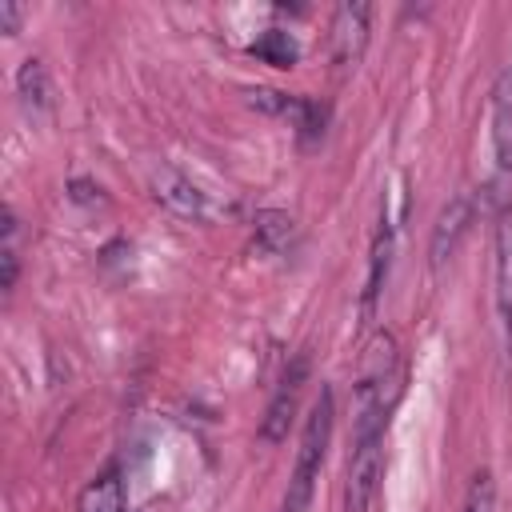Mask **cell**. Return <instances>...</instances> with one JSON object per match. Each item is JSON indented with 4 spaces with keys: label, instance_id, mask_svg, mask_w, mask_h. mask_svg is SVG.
I'll return each instance as SVG.
<instances>
[{
    "label": "cell",
    "instance_id": "14",
    "mask_svg": "<svg viewBox=\"0 0 512 512\" xmlns=\"http://www.w3.org/2000/svg\"><path fill=\"white\" fill-rule=\"evenodd\" d=\"M292 236H296V224H292L288 212H272L268 208V212L256 216V244L264 252H284L292 244Z\"/></svg>",
    "mask_w": 512,
    "mask_h": 512
},
{
    "label": "cell",
    "instance_id": "4",
    "mask_svg": "<svg viewBox=\"0 0 512 512\" xmlns=\"http://www.w3.org/2000/svg\"><path fill=\"white\" fill-rule=\"evenodd\" d=\"M304 380H308V360L300 356V360L284 372V380H280V388H276V396H272V404H268V412H264V420H260V436H264L268 444H284V440H288V428H292L296 408H300V388H304Z\"/></svg>",
    "mask_w": 512,
    "mask_h": 512
},
{
    "label": "cell",
    "instance_id": "15",
    "mask_svg": "<svg viewBox=\"0 0 512 512\" xmlns=\"http://www.w3.org/2000/svg\"><path fill=\"white\" fill-rule=\"evenodd\" d=\"M464 512H496V484H492V472H476V476H472Z\"/></svg>",
    "mask_w": 512,
    "mask_h": 512
},
{
    "label": "cell",
    "instance_id": "12",
    "mask_svg": "<svg viewBox=\"0 0 512 512\" xmlns=\"http://www.w3.org/2000/svg\"><path fill=\"white\" fill-rule=\"evenodd\" d=\"M76 512H124V484L116 472L96 476L80 496H76Z\"/></svg>",
    "mask_w": 512,
    "mask_h": 512
},
{
    "label": "cell",
    "instance_id": "10",
    "mask_svg": "<svg viewBox=\"0 0 512 512\" xmlns=\"http://www.w3.org/2000/svg\"><path fill=\"white\" fill-rule=\"evenodd\" d=\"M388 268H392V228H388V220H380L376 240H372V252H368V276H364V316H372V308H376V300H380V292H384Z\"/></svg>",
    "mask_w": 512,
    "mask_h": 512
},
{
    "label": "cell",
    "instance_id": "9",
    "mask_svg": "<svg viewBox=\"0 0 512 512\" xmlns=\"http://www.w3.org/2000/svg\"><path fill=\"white\" fill-rule=\"evenodd\" d=\"M496 312L512 344V212H500L496 220Z\"/></svg>",
    "mask_w": 512,
    "mask_h": 512
},
{
    "label": "cell",
    "instance_id": "1",
    "mask_svg": "<svg viewBox=\"0 0 512 512\" xmlns=\"http://www.w3.org/2000/svg\"><path fill=\"white\" fill-rule=\"evenodd\" d=\"M332 424H336V400H332V388H320V396L304 420V432H300L296 468H292L280 512H304L312 504V488H316V476H320V464H324V452L332 440Z\"/></svg>",
    "mask_w": 512,
    "mask_h": 512
},
{
    "label": "cell",
    "instance_id": "8",
    "mask_svg": "<svg viewBox=\"0 0 512 512\" xmlns=\"http://www.w3.org/2000/svg\"><path fill=\"white\" fill-rule=\"evenodd\" d=\"M492 152L500 172L512 176V64H504L492 80Z\"/></svg>",
    "mask_w": 512,
    "mask_h": 512
},
{
    "label": "cell",
    "instance_id": "5",
    "mask_svg": "<svg viewBox=\"0 0 512 512\" xmlns=\"http://www.w3.org/2000/svg\"><path fill=\"white\" fill-rule=\"evenodd\" d=\"M368 16L372 8L360 0H344L332 16V60L340 68H356L368 44Z\"/></svg>",
    "mask_w": 512,
    "mask_h": 512
},
{
    "label": "cell",
    "instance_id": "7",
    "mask_svg": "<svg viewBox=\"0 0 512 512\" xmlns=\"http://www.w3.org/2000/svg\"><path fill=\"white\" fill-rule=\"evenodd\" d=\"M152 196H156L168 212H176V216H188V220H200V216H204V192H200L184 172H176V168H168V164L152 168Z\"/></svg>",
    "mask_w": 512,
    "mask_h": 512
},
{
    "label": "cell",
    "instance_id": "16",
    "mask_svg": "<svg viewBox=\"0 0 512 512\" xmlns=\"http://www.w3.org/2000/svg\"><path fill=\"white\" fill-rule=\"evenodd\" d=\"M20 20H24V4L0 0V32H4V36H16V32H20Z\"/></svg>",
    "mask_w": 512,
    "mask_h": 512
},
{
    "label": "cell",
    "instance_id": "2",
    "mask_svg": "<svg viewBox=\"0 0 512 512\" xmlns=\"http://www.w3.org/2000/svg\"><path fill=\"white\" fill-rule=\"evenodd\" d=\"M384 428L388 424H356L352 432V456L344 472V512H368L380 472H384Z\"/></svg>",
    "mask_w": 512,
    "mask_h": 512
},
{
    "label": "cell",
    "instance_id": "3",
    "mask_svg": "<svg viewBox=\"0 0 512 512\" xmlns=\"http://www.w3.org/2000/svg\"><path fill=\"white\" fill-rule=\"evenodd\" d=\"M248 96H252V104H260L264 112L288 116V120L296 124V132H300L304 144H312V140L324 136V120H328V108H324V104H316V100H308V96L272 92V88H256V92H248Z\"/></svg>",
    "mask_w": 512,
    "mask_h": 512
},
{
    "label": "cell",
    "instance_id": "13",
    "mask_svg": "<svg viewBox=\"0 0 512 512\" xmlns=\"http://www.w3.org/2000/svg\"><path fill=\"white\" fill-rule=\"evenodd\" d=\"M16 88H20V100L32 108V112H40V108H48V68H44V60H36V56H28L24 64H20V72H16Z\"/></svg>",
    "mask_w": 512,
    "mask_h": 512
},
{
    "label": "cell",
    "instance_id": "6",
    "mask_svg": "<svg viewBox=\"0 0 512 512\" xmlns=\"http://www.w3.org/2000/svg\"><path fill=\"white\" fill-rule=\"evenodd\" d=\"M468 224H472V200L468 196H456V200H448L440 208L436 228H432V240H428V264H432V272L444 268V260H452V252L460 248Z\"/></svg>",
    "mask_w": 512,
    "mask_h": 512
},
{
    "label": "cell",
    "instance_id": "11",
    "mask_svg": "<svg viewBox=\"0 0 512 512\" xmlns=\"http://www.w3.org/2000/svg\"><path fill=\"white\" fill-rule=\"evenodd\" d=\"M248 52H252L256 60L272 64V68H292V64L300 60V44H296V36L284 32V28H268V32H260V36L248 44Z\"/></svg>",
    "mask_w": 512,
    "mask_h": 512
}]
</instances>
